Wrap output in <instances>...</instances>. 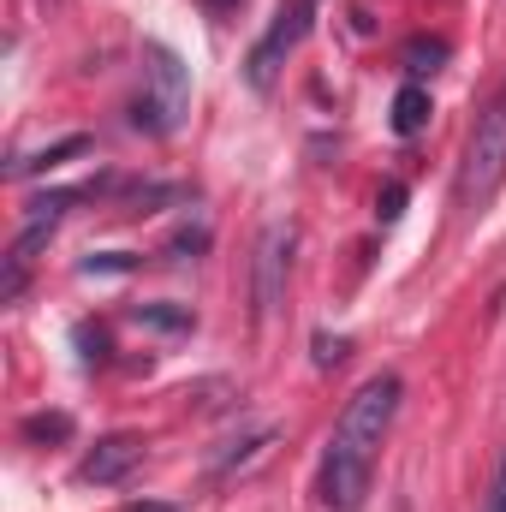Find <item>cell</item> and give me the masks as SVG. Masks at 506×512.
Returning a JSON list of instances; mask_svg holds the SVG:
<instances>
[{"instance_id":"6da1fadb","label":"cell","mask_w":506,"mask_h":512,"mask_svg":"<svg viewBox=\"0 0 506 512\" xmlns=\"http://www.w3.org/2000/svg\"><path fill=\"white\" fill-rule=\"evenodd\" d=\"M399 411V376H370V382L352 393L340 429H334V447L322 459V501L334 512H358L370 495V471H376V447L387 435Z\"/></svg>"},{"instance_id":"7a4b0ae2","label":"cell","mask_w":506,"mask_h":512,"mask_svg":"<svg viewBox=\"0 0 506 512\" xmlns=\"http://www.w3.org/2000/svg\"><path fill=\"white\" fill-rule=\"evenodd\" d=\"M506 179V84L489 96V108L477 114V126H471V143H465V161H459V209L465 215H477V209H489V197L501 191Z\"/></svg>"},{"instance_id":"3957f363","label":"cell","mask_w":506,"mask_h":512,"mask_svg":"<svg viewBox=\"0 0 506 512\" xmlns=\"http://www.w3.org/2000/svg\"><path fill=\"white\" fill-rule=\"evenodd\" d=\"M185 114H191V72H185V60L173 48H161V42H143V96L131 102V126L167 137V131L185 126Z\"/></svg>"},{"instance_id":"277c9868","label":"cell","mask_w":506,"mask_h":512,"mask_svg":"<svg viewBox=\"0 0 506 512\" xmlns=\"http://www.w3.org/2000/svg\"><path fill=\"white\" fill-rule=\"evenodd\" d=\"M304 36H310V0L280 6V12H274V24H268V36H262L251 54H245V78H251L256 96H268V90H274V78H280L286 54H292Z\"/></svg>"},{"instance_id":"5b68a950","label":"cell","mask_w":506,"mask_h":512,"mask_svg":"<svg viewBox=\"0 0 506 512\" xmlns=\"http://www.w3.org/2000/svg\"><path fill=\"white\" fill-rule=\"evenodd\" d=\"M292 227H268L256 239V256H251V298H256V316L268 322L280 304H286V280H292Z\"/></svg>"},{"instance_id":"8992f818","label":"cell","mask_w":506,"mask_h":512,"mask_svg":"<svg viewBox=\"0 0 506 512\" xmlns=\"http://www.w3.org/2000/svg\"><path fill=\"white\" fill-rule=\"evenodd\" d=\"M137 459H143V435H102V441L84 453L78 477H84V483H120V477L137 471Z\"/></svg>"},{"instance_id":"52a82bcc","label":"cell","mask_w":506,"mask_h":512,"mask_svg":"<svg viewBox=\"0 0 506 512\" xmlns=\"http://www.w3.org/2000/svg\"><path fill=\"white\" fill-rule=\"evenodd\" d=\"M423 126H429V90H423V84H405V90L393 96V131H399V137H417Z\"/></svg>"},{"instance_id":"ba28073f","label":"cell","mask_w":506,"mask_h":512,"mask_svg":"<svg viewBox=\"0 0 506 512\" xmlns=\"http://www.w3.org/2000/svg\"><path fill=\"white\" fill-rule=\"evenodd\" d=\"M90 149V137H60V143H48V149H36V155H18L6 173L12 179H30V173H42V167H60L66 155H84Z\"/></svg>"},{"instance_id":"9c48e42d","label":"cell","mask_w":506,"mask_h":512,"mask_svg":"<svg viewBox=\"0 0 506 512\" xmlns=\"http://www.w3.org/2000/svg\"><path fill=\"white\" fill-rule=\"evenodd\" d=\"M441 60H447V42H441V36H411V42L399 48V66H405L411 78H429V72H441Z\"/></svg>"},{"instance_id":"30bf717a","label":"cell","mask_w":506,"mask_h":512,"mask_svg":"<svg viewBox=\"0 0 506 512\" xmlns=\"http://www.w3.org/2000/svg\"><path fill=\"white\" fill-rule=\"evenodd\" d=\"M78 197H84V191H42V197H30V203H24V221H30V227H54Z\"/></svg>"},{"instance_id":"8fae6325","label":"cell","mask_w":506,"mask_h":512,"mask_svg":"<svg viewBox=\"0 0 506 512\" xmlns=\"http://www.w3.org/2000/svg\"><path fill=\"white\" fill-rule=\"evenodd\" d=\"M131 316L143 328H161V334H191V310H179V304H137Z\"/></svg>"},{"instance_id":"7c38bea8","label":"cell","mask_w":506,"mask_h":512,"mask_svg":"<svg viewBox=\"0 0 506 512\" xmlns=\"http://www.w3.org/2000/svg\"><path fill=\"white\" fill-rule=\"evenodd\" d=\"M203 251H209V233H203V227H185V233L167 239V256H173V262H197Z\"/></svg>"},{"instance_id":"4fadbf2b","label":"cell","mask_w":506,"mask_h":512,"mask_svg":"<svg viewBox=\"0 0 506 512\" xmlns=\"http://www.w3.org/2000/svg\"><path fill=\"white\" fill-rule=\"evenodd\" d=\"M24 435H30V441H66V435H72V417H66V411H54V417H30Z\"/></svg>"},{"instance_id":"5bb4252c","label":"cell","mask_w":506,"mask_h":512,"mask_svg":"<svg viewBox=\"0 0 506 512\" xmlns=\"http://www.w3.org/2000/svg\"><path fill=\"white\" fill-rule=\"evenodd\" d=\"M346 352H352V346H346L340 334H316V370H334Z\"/></svg>"},{"instance_id":"9a60e30c","label":"cell","mask_w":506,"mask_h":512,"mask_svg":"<svg viewBox=\"0 0 506 512\" xmlns=\"http://www.w3.org/2000/svg\"><path fill=\"white\" fill-rule=\"evenodd\" d=\"M131 268H137V256H126V251H108V256L84 262V274H131Z\"/></svg>"},{"instance_id":"2e32d148","label":"cell","mask_w":506,"mask_h":512,"mask_svg":"<svg viewBox=\"0 0 506 512\" xmlns=\"http://www.w3.org/2000/svg\"><path fill=\"white\" fill-rule=\"evenodd\" d=\"M376 215H381V221H399V215H405V185H381Z\"/></svg>"},{"instance_id":"e0dca14e","label":"cell","mask_w":506,"mask_h":512,"mask_svg":"<svg viewBox=\"0 0 506 512\" xmlns=\"http://www.w3.org/2000/svg\"><path fill=\"white\" fill-rule=\"evenodd\" d=\"M72 340L84 346V364H102V352H108V340H102V328H78Z\"/></svg>"},{"instance_id":"ac0fdd59","label":"cell","mask_w":506,"mask_h":512,"mask_svg":"<svg viewBox=\"0 0 506 512\" xmlns=\"http://www.w3.org/2000/svg\"><path fill=\"white\" fill-rule=\"evenodd\" d=\"M126 512H173L167 501H137V507H126Z\"/></svg>"},{"instance_id":"d6986e66","label":"cell","mask_w":506,"mask_h":512,"mask_svg":"<svg viewBox=\"0 0 506 512\" xmlns=\"http://www.w3.org/2000/svg\"><path fill=\"white\" fill-rule=\"evenodd\" d=\"M203 6H215V12H233V6H239V0H203Z\"/></svg>"}]
</instances>
